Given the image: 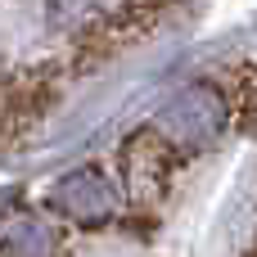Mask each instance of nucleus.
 <instances>
[{
  "instance_id": "f257e3e1",
  "label": "nucleus",
  "mask_w": 257,
  "mask_h": 257,
  "mask_svg": "<svg viewBox=\"0 0 257 257\" xmlns=\"http://www.w3.org/2000/svg\"><path fill=\"white\" fill-rule=\"evenodd\" d=\"M117 163H122V194L131 203H163V194L172 190V176L181 172V154L154 126L131 131L117 149Z\"/></svg>"
},
{
  "instance_id": "f03ea898",
  "label": "nucleus",
  "mask_w": 257,
  "mask_h": 257,
  "mask_svg": "<svg viewBox=\"0 0 257 257\" xmlns=\"http://www.w3.org/2000/svg\"><path fill=\"white\" fill-rule=\"evenodd\" d=\"M230 126V108H226V95L217 86H190L181 90L163 117H158V136L181 154V149H208L221 131Z\"/></svg>"
},
{
  "instance_id": "7ed1b4c3",
  "label": "nucleus",
  "mask_w": 257,
  "mask_h": 257,
  "mask_svg": "<svg viewBox=\"0 0 257 257\" xmlns=\"http://www.w3.org/2000/svg\"><path fill=\"white\" fill-rule=\"evenodd\" d=\"M54 208L72 221H86V226H99L117 212V190L113 181L99 172V167H81L72 176H63L54 185Z\"/></svg>"
},
{
  "instance_id": "20e7f679",
  "label": "nucleus",
  "mask_w": 257,
  "mask_h": 257,
  "mask_svg": "<svg viewBox=\"0 0 257 257\" xmlns=\"http://www.w3.org/2000/svg\"><path fill=\"white\" fill-rule=\"evenodd\" d=\"M248 257H257V244H253V248H248Z\"/></svg>"
}]
</instances>
